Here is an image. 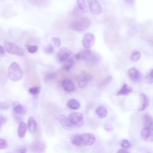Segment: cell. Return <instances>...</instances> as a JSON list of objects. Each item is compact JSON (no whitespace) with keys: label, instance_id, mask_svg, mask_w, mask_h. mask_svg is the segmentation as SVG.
I'll list each match as a JSON object with an SVG mask.
<instances>
[{"label":"cell","instance_id":"b9f144b4","mask_svg":"<svg viewBox=\"0 0 153 153\" xmlns=\"http://www.w3.org/2000/svg\"><path fill=\"white\" fill-rule=\"evenodd\" d=\"M146 141L149 142L153 141V133L152 132H151L149 136L146 140Z\"/></svg>","mask_w":153,"mask_h":153},{"label":"cell","instance_id":"4dcf8cb0","mask_svg":"<svg viewBox=\"0 0 153 153\" xmlns=\"http://www.w3.org/2000/svg\"><path fill=\"white\" fill-rule=\"evenodd\" d=\"M141 56V54L139 52L137 51H135L131 56L130 58L133 61H137L140 59Z\"/></svg>","mask_w":153,"mask_h":153},{"label":"cell","instance_id":"bcb514c9","mask_svg":"<svg viewBox=\"0 0 153 153\" xmlns=\"http://www.w3.org/2000/svg\"><path fill=\"white\" fill-rule=\"evenodd\" d=\"M125 1L127 4L130 5L133 4L134 2V0H125Z\"/></svg>","mask_w":153,"mask_h":153},{"label":"cell","instance_id":"44dd1931","mask_svg":"<svg viewBox=\"0 0 153 153\" xmlns=\"http://www.w3.org/2000/svg\"><path fill=\"white\" fill-rule=\"evenodd\" d=\"M71 141L74 145L80 146L83 144L81 138V135L78 134H74L71 137Z\"/></svg>","mask_w":153,"mask_h":153},{"label":"cell","instance_id":"603a6c76","mask_svg":"<svg viewBox=\"0 0 153 153\" xmlns=\"http://www.w3.org/2000/svg\"><path fill=\"white\" fill-rule=\"evenodd\" d=\"M27 125L28 130L30 132L33 133L35 131L36 123L33 117L31 116L29 118Z\"/></svg>","mask_w":153,"mask_h":153},{"label":"cell","instance_id":"4316f807","mask_svg":"<svg viewBox=\"0 0 153 153\" xmlns=\"http://www.w3.org/2000/svg\"><path fill=\"white\" fill-rule=\"evenodd\" d=\"M151 132L150 130L148 128H143L141 132V136L142 138L146 140Z\"/></svg>","mask_w":153,"mask_h":153},{"label":"cell","instance_id":"7402d4cb","mask_svg":"<svg viewBox=\"0 0 153 153\" xmlns=\"http://www.w3.org/2000/svg\"><path fill=\"white\" fill-rule=\"evenodd\" d=\"M132 91V89L126 84H124L120 90L117 93V95H127L130 94Z\"/></svg>","mask_w":153,"mask_h":153},{"label":"cell","instance_id":"f546056e","mask_svg":"<svg viewBox=\"0 0 153 153\" xmlns=\"http://www.w3.org/2000/svg\"><path fill=\"white\" fill-rule=\"evenodd\" d=\"M41 88L39 87H35L30 88L29 90V93L34 95H36L39 93Z\"/></svg>","mask_w":153,"mask_h":153},{"label":"cell","instance_id":"f35d334b","mask_svg":"<svg viewBox=\"0 0 153 153\" xmlns=\"http://www.w3.org/2000/svg\"><path fill=\"white\" fill-rule=\"evenodd\" d=\"M7 121V119L5 117L1 115L0 117V127L1 128L5 124Z\"/></svg>","mask_w":153,"mask_h":153},{"label":"cell","instance_id":"52a82bcc","mask_svg":"<svg viewBox=\"0 0 153 153\" xmlns=\"http://www.w3.org/2000/svg\"><path fill=\"white\" fill-rule=\"evenodd\" d=\"M87 2L91 13L95 15H99L102 13V7L96 0H87Z\"/></svg>","mask_w":153,"mask_h":153},{"label":"cell","instance_id":"e0dca14e","mask_svg":"<svg viewBox=\"0 0 153 153\" xmlns=\"http://www.w3.org/2000/svg\"><path fill=\"white\" fill-rule=\"evenodd\" d=\"M144 122L145 128L152 131L153 129V120L148 114H145L144 117Z\"/></svg>","mask_w":153,"mask_h":153},{"label":"cell","instance_id":"83f0119b","mask_svg":"<svg viewBox=\"0 0 153 153\" xmlns=\"http://www.w3.org/2000/svg\"><path fill=\"white\" fill-rule=\"evenodd\" d=\"M144 81L146 83L149 84H151L153 82V69L151 70L146 76Z\"/></svg>","mask_w":153,"mask_h":153},{"label":"cell","instance_id":"3957f363","mask_svg":"<svg viewBox=\"0 0 153 153\" xmlns=\"http://www.w3.org/2000/svg\"><path fill=\"white\" fill-rule=\"evenodd\" d=\"M4 48L8 53L18 56H23L25 54L24 50L14 43L6 42L4 44Z\"/></svg>","mask_w":153,"mask_h":153},{"label":"cell","instance_id":"ac0fdd59","mask_svg":"<svg viewBox=\"0 0 153 153\" xmlns=\"http://www.w3.org/2000/svg\"><path fill=\"white\" fill-rule=\"evenodd\" d=\"M141 96L142 98V105L139 109V111H142L144 110L149 106V100L147 96L143 94H141Z\"/></svg>","mask_w":153,"mask_h":153},{"label":"cell","instance_id":"f6af8a7d","mask_svg":"<svg viewBox=\"0 0 153 153\" xmlns=\"http://www.w3.org/2000/svg\"><path fill=\"white\" fill-rule=\"evenodd\" d=\"M118 153H128L129 152L126 149H121L119 150L118 152Z\"/></svg>","mask_w":153,"mask_h":153},{"label":"cell","instance_id":"2e32d148","mask_svg":"<svg viewBox=\"0 0 153 153\" xmlns=\"http://www.w3.org/2000/svg\"><path fill=\"white\" fill-rule=\"evenodd\" d=\"M62 85L63 89L67 92H72L75 89L74 84L68 79L64 80L62 82Z\"/></svg>","mask_w":153,"mask_h":153},{"label":"cell","instance_id":"7dc6e473","mask_svg":"<svg viewBox=\"0 0 153 153\" xmlns=\"http://www.w3.org/2000/svg\"><path fill=\"white\" fill-rule=\"evenodd\" d=\"M152 131H153V130H152Z\"/></svg>","mask_w":153,"mask_h":153},{"label":"cell","instance_id":"5bb4252c","mask_svg":"<svg viewBox=\"0 0 153 153\" xmlns=\"http://www.w3.org/2000/svg\"><path fill=\"white\" fill-rule=\"evenodd\" d=\"M100 60V57L98 54L92 52L86 61L88 65L93 66L98 63Z\"/></svg>","mask_w":153,"mask_h":153},{"label":"cell","instance_id":"d6a6232c","mask_svg":"<svg viewBox=\"0 0 153 153\" xmlns=\"http://www.w3.org/2000/svg\"><path fill=\"white\" fill-rule=\"evenodd\" d=\"M27 49L29 53L33 54L36 52L38 47L36 45H28L27 46Z\"/></svg>","mask_w":153,"mask_h":153},{"label":"cell","instance_id":"4fadbf2b","mask_svg":"<svg viewBox=\"0 0 153 153\" xmlns=\"http://www.w3.org/2000/svg\"><path fill=\"white\" fill-rule=\"evenodd\" d=\"M12 107L14 112L16 114L21 115L26 113L25 107L17 101H15L13 103Z\"/></svg>","mask_w":153,"mask_h":153},{"label":"cell","instance_id":"7bdbcfd3","mask_svg":"<svg viewBox=\"0 0 153 153\" xmlns=\"http://www.w3.org/2000/svg\"><path fill=\"white\" fill-rule=\"evenodd\" d=\"M104 129L106 131L110 132L112 130L113 128L110 125H106L104 127Z\"/></svg>","mask_w":153,"mask_h":153},{"label":"cell","instance_id":"277c9868","mask_svg":"<svg viewBox=\"0 0 153 153\" xmlns=\"http://www.w3.org/2000/svg\"><path fill=\"white\" fill-rule=\"evenodd\" d=\"M68 119L71 122L76 128L82 127L84 124L83 117L82 114L79 112H74L70 114Z\"/></svg>","mask_w":153,"mask_h":153},{"label":"cell","instance_id":"6da1fadb","mask_svg":"<svg viewBox=\"0 0 153 153\" xmlns=\"http://www.w3.org/2000/svg\"><path fill=\"white\" fill-rule=\"evenodd\" d=\"M9 79L13 82H17L21 80L23 76L22 70L20 65L17 62H13L8 69Z\"/></svg>","mask_w":153,"mask_h":153},{"label":"cell","instance_id":"d6986e66","mask_svg":"<svg viewBox=\"0 0 153 153\" xmlns=\"http://www.w3.org/2000/svg\"><path fill=\"white\" fill-rule=\"evenodd\" d=\"M96 113L100 118L103 119L105 117L107 116V111L104 106H100L96 109Z\"/></svg>","mask_w":153,"mask_h":153},{"label":"cell","instance_id":"9a60e30c","mask_svg":"<svg viewBox=\"0 0 153 153\" xmlns=\"http://www.w3.org/2000/svg\"><path fill=\"white\" fill-rule=\"evenodd\" d=\"M92 51L90 50L85 49L75 55L76 59L79 60L86 61L91 54Z\"/></svg>","mask_w":153,"mask_h":153},{"label":"cell","instance_id":"ee69618b","mask_svg":"<svg viewBox=\"0 0 153 153\" xmlns=\"http://www.w3.org/2000/svg\"><path fill=\"white\" fill-rule=\"evenodd\" d=\"M0 49H1V53H0L1 56V57L3 56L4 55L5 51L4 48L1 45Z\"/></svg>","mask_w":153,"mask_h":153},{"label":"cell","instance_id":"d590c367","mask_svg":"<svg viewBox=\"0 0 153 153\" xmlns=\"http://www.w3.org/2000/svg\"><path fill=\"white\" fill-rule=\"evenodd\" d=\"M113 79L112 76L109 75L106 76L103 81L102 84L103 85H107L109 84L112 81Z\"/></svg>","mask_w":153,"mask_h":153},{"label":"cell","instance_id":"836d02e7","mask_svg":"<svg viewBox=\"0 0 153 153\" xmlns=\"http://www.w3.org/2000/svg\"><path fill=\"white\" fill-rule=\"evenodd\" d=\"M0 149H4L7 148L8 146V144L7 141L4 139L1 138L0 139Z\"/></svg>","mask_w":153,"mask_h":153},{"label":"cell","instance_id":"ba28073f","mask_svg":"<svg viewBox=\"0 0 153 153\" xmlns=\"http://www.w3.org/2000/svg\"><path fill=\"white\" fill-rule=\"evenodd\" d=\"M95 38L94 35L90 33H86L83 38V44L86 48H90L94 44Z\"/></svg>","mask_w":153,"mask_h":153},{"label":"cell","instance_id":"74e56055","mask_svg":"<svg viewBox=\"0 0 153 153\" xmlns=\"http://www.w3.org/2000/svg\"><path fill=\"white\" fill-rule=\"evenodd\" d=\"M10 107V105L8 103L2 102L0 104V108L2 110H7Z\"/></svg>","mask_w":153,"mask_h":153},{"label":"cell","instance_id":"ffe728a7","mask_svg":"<svg viewBox=\"0 0 153 153\" xmlns=\"http://www.w3.org/2000/svg\"><path fill=\"white\" fill-rule=\"evenodd\" d=\"M26 125L23 122H21L19 125L18 130V134L19 137L24 138L26 135Z\"/></svg>","mask_w":153,"mask_h":153},{"label":"cell","instance_id":"30bf717a","mask_svg":"<svg viewBox=\"0 0 153 153\" xmlns=\"http://www.w3.org/2000/svg\"><path fill=\"white\" fill-rule=\"evenodd\" d=\"M81 138L83 145L90 146L95 142V138L94 135L91 133H87L81 135Z\"/></svg>","mask_w":153,"mask_h":153},{"label":"cell","instance_id":"8fae6325","mask_svg":"<svg viewBox=\"0 0 153 153\" xmlns=\"http://www.w3.org/2000/svg\"><path fill=\"white\" fill-rule=\"evenodd\" d=\"M128 74L130 79L133 82H138L141 79V74L136 67L130 68L128 71Z\"/></svg>","mask_w":153,"mask_h":153},{"label":"cell","instance_id":"e575fe53","mask_svg":"<svg viewBox=\"0 0 153 153\" xmlns=\"http://www.w3.org/2000/svg\"><path fill=\"white\" fill-rule=\"evenodd\" d=\"M52 40L57 47H59L60 46L61 41L60 38L54 37L52 38Z\"/></svg>","mask_w":153,"mask_h":153},{"label":"cell","instance_id":"7c38bea8","mask_svg":"<svg viewBox=\"0 0 153 153\" xmlns=\"http://www.w3.org/2000/svg\"><path fill=\"white\" fill-rule=\"evenodd\" d=\"M71 51L67 48L62 47L59 50L58 53V58L59 61L64 62L71 55Z\"/></svg>","mask_w":153,"mask_h":153},{"label":"cell","instance_id":"cb8c5ba5","mask_svg":"<svg viewBox=\"0 0 153 153\" xmlns=\"http://www.w3.org/2000/svg\"><path fill=\"white\" fill-rule=\"evenodd\" d=\"M67 106L71 109L75 110L79 109L81 105L77 101L74 99H72L68 101Z\"/></svg>","mask_w":153,"mask_h":153},{"label":"cell","instance_id":"8d00e7d4","mask_svg":"<svg viewBox=\"0 0 153 153\" xmlns=\"http://www.w3.org/2000/svg\"><path fill=\"white\" fill-rule=\"evenodd\" d=\"M44 51L47 54H52L54 52V48L53 46L50 45L46 48L44 50Z\"/></svg>","mask_w":153,"mask_h":153},{"label":"cell","instance_id":"7a4b0ae2","mask_svg":"<svg viewBox=\"0 0 153 153\" xmlns=\"http://www.w3.org/2000/svg\"><path fill=\"white\" fill-rule=\"evenodd\" d=\"M90 23V19L87 17H83L74 20L71 23V27L77 31H82L87 29Z\"/></svg>","mask_w":153,"mask_h":153},{"label":"cell","instance_id":"5b68a950","mask_svg":"<svg viewBox=\"0 0 153 153\" xmlns=\"http://www.w3.org/2000/svg\"><path fill=\"white\" fill-rule=\"evenodd\" d=\"M55 118L65 129L71 130L76 128L75 125L72 124L68 119L64 115L61 114L56 115Z\"/></svg>","mask_w":153,"mask_h":153},{"label":"cell","instance_id":"8992f818","mask_svg":"<svg viewBox=\"0 0 153 153\" xmlns=\"http://www.w3.org/2000/svg\"><path fill=\"white\" fill-rule=\"evenodd\" d=\"M93 78L92 75L87 72H83L78 76L77 81L79 87L83 88L87 85L88 82Z\"/></svg>","mask_w":153,"mask_h":153},{"label":"cell","instance_id":"484cf974","mask_svg":"<svg viewBox=\"0 0 153 153\" xmlns=\"http://www.w3.org/2000/svg\"><path fill=\"white\" fill-rule=\"evenodd\" d=\"M77 3L79 8L85 13L87 9V6L85 0H77Z\"/></svg>","mask_w":153,"mask_h":153},{"label":"cell","instance_id":"1f68e13d","mask_svg":"<svg viewBox=\"0 0 153 153\" xmlns=\"http://www.w3.org/2000/svg\"><path fill=\"white\" fill-rule=\"evenodd\" d=\"M84 12L78 7H76L74 9L72 14L74 16H78L82 15Z\"/></svg>","mask_w":153,"mask_h":153},{"label":"cell","instance_id":"60d3db41","mask_svg":"<svg viewBox=\"0 0 153 153\" xmlns=\"http://www.w3.org/2000/svg\"><path fill=\"white\" fill-rule=\"evenodd\" d=\"M122 146L125 148H128L130 146V143L128 141L125 140L122 143Z\"/></svg>","mask_w":153,"mask_h":153},{"label":"cell","instance_id":"9c48e42d","mask_svg":"<svg viewBox=\"0 0 153 153\" xmlns=\"http://www.w3.org/2000/svg\"><path fill=\"white\" fill-rule=\"evenodd\" d=\"M31 149L34 152H41L45 150V143L40 140H36L32 143L30 146Z\"/></svg>","mask_w":153,"mask_h":153},{"label":"cell","instance_id":"f1b7e54d","mask_svg":"<svg viewBox=\"0 0 153 153\" xmlns=\"http://www.w3.org/2000/svg\"><path fill=\"white\" fill-rule=\"evenodd\" d=\"M55 73L50 72L47 74L45 76V81L46 82H50L54 80L56 77Z\"/></svg>","mask_w":153,"mask_h":153},{"label":"cell","instance_id":"ab89813d","mask_svg":"<svg viewBox=\"0 0 153 153\" xmlns=\"http://www.w3.org/2000/svg\"><path fill=\"white\" fill-rule=\"evenodd\" d=\"M27 149L26 148L23 146H19L15 149L16 152L17 153H26Z\"/></svg>","mask_w":153,"mask_h":153},{"label":"cell","instance_id":"d4e9b609","mask_svg":"<svg viewBox=\"0 0 153 153\" xmlns=\"http://www.w3.org/2000/svg\"><path fill=\"white\" fill-rule=\"evenodd\" d=\"M62 68L66 71H68L74 64L75 61L72 58L67 59L64 61Z\"/></svg>","mask_w":153,"mask_h":153}]
</instances>
